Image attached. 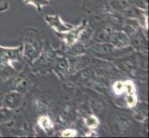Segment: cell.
I'll return each mask as SVG.
<instances>
[{"label": "cell", "instance_id": "cell-6", "mask_svg": "<svg viewBox=\"0 0 149 138\" xmlns=\"http://www.w3.org/2000/svg\"><path fill=\"white\" fill-rule=\"evenodd\" d=\"M22 98H23V94L22 92H19L18 90L10 91L5 97V99L3 100V106L12 111L16 110L22 104Z\"/></svg>", "mask_w": 149, "mask_h": 138}, {"label": "cell", "instance_id": "cell-5", "mask_svg": "<svg viewBox=\"0 0 149 138\" xmlns=\"http://www.w3.org/2000/svg\"><path fill=\"white\" fill-rule=\"evenodd\" d=\"M109 43L116 49H122L130 46L131 40L125 32H111Z\"/></svg>", "mask_w": 149, "mask_h": 138}, {"label": "cell", "instance_id": "cell-1", "mask_svg": "<svg viewBox=\"0 0 149 138\" xmlns=\"http://www.w3.org/2000/svg\"><path fill=\"white\" fill-rule=\"evenodd\" d=\"M22 55L32 62L38 59L42 54L43 46L37 33L29 30L22 35Z\"/></svg>", "mask_w": 149, "mask_h": 138}, {"label": "cell", "instance_id": "cell-4", "mask_svg": "<svg viewBox=\"0 0 149 138\" xmlns=\"http://www.w3.org/2000/svg\"><path fill=\"white\" fill-rule=\"evenodd\" d=\"M45 20L47 23L48 26L56 30V32L58 33L66 32L73 27V25L65 23L62 20V19L60 18L59 15H47L45 17Z\"/></svg>", "mask_w": 149, "mask_h": 138}, {"label": "cell", "instance_id": "cell-15", "mask_svg": "<svg viewBox=\"0 0 149 138\" xmlns=\"http://www.w3.org/2000/svg\"><path fill=\"white\" fill-rule=\"evenodd\" d=\"M56 67L59 69V71L61 72H67L68 71V68H69V64L67 62V60L61 58V59H58V61L56 62Z\"/></svg>", "mask_w": 149, "mask_h": 138}, {"label": "cell", "instance_id": "cell-17", "mask_svg": "<svg viewBox=\"0 0 149 138\" xmlns=\"http://www.w3.org/2000/svg\"><path fill=\"white\" fill-rule=\"evenodd\" d=\"M77 135V132L73 129H66L62 132V135L63 137H74Z\"/></svg>", "mask_w": 149, "mask_h": 138}, {"label": "cell", "instance_id": "cell-10", "mask_svg": "<svg viewBox=\"0 0 149 138\" xmlns=\"http://www.w3.org/2000/svg\"><path fill=\"white\" fill-rule=\"evenodd\" d=\"M84 122H85V125L87 126V128L91 129V130H94V129L97 128L99 125V120L95 115H90L88 117H86L84 120Z\"/></svg>", "mask_w": 149, "mask_h": 138}, {"label": "cell", "instance_id": "cell-2", "mask_svg": "<svg viewBox=\"0 0 149 138\" xmlns=\"http://www.w3.org/2000/svg\"><path fill=\"white\" fill-rule=\"evenodd\" d=\"M22 55V48L3 47L0 46V74L6 76L10 71H14L12 63L19 61Z\"/></svg>", "mask_w": 149, "mask_h": 138}, {"label": "cell", "instance_id": "cell-16", "mask_svg": "<svg viewBox=\"0 0 149 138\" xmlns=\"http://www.w3.org/2000/svg\"><path fill=\"white\" fill-rule=\"evenodd\" d=\"M26 86H27V82H26V81H24L23 79H19L17 82H16L15 88H16V90L22 92V91H24V89H26Z\"/></svg>", "mask_w": 149, "mask_h": 138}, {"label": "cell", "instance_id": "cell-3", "mask_svg": "<svg viewBox=\"0 0 149 138\" xmlns=\"http://www.w3.org/2000/svg\"><path fill=\"white\" fill-rule=\"evenodd\" d=\"M86 21L84 20V22H81L78 26H73L70 30L66 32H62V33H58V36L61 38V40L65 43V44L67 46H72L73 44H75L78 40L80 39L81 33L84 32L85 27H86Z\"/></svg>", "mask_w": 149, "mask_h": 138}, {"label": "cell", "instance_id": "cell-14", "mask_svg": "<svg viewBox=\"0 0 149 138\" xmlns=\"http://www.w3.org/2000/svg\"><path fill=\"white\" fill-rule=\"evenodd\" d=\"M124 92L126 94H135V86L132 81L128 80L124 82Z\"/></svg>", "mask_w": 149, "mask_h": 138}, {"label": "cell", "instance_id": "cell-11", "mask_svg": "<svg viewBox=\"0 0 149 138\" xmlns=\"http://www.w3.org/2000/svg\"><path fill=\"white\" fill-rule=\"evenodd\" d=\"M112 89L115 94L121 95L122 93H124V82L123 81H116L112 86Z\"/></svg>", "mask_w": 149, "mask_h": 138}, {"label": "cell", "instance_id": "cell-13", "mask_svg": "<svg viewBox=\"0 0 149 138\" xmlns=\"http://www.w3.org/2000/svg\"><path fill=\"white\" fill-rule=\"evenodd\" d=\"M125 100H126L127 105L129 107H131V108L135 107L137 104V97L135 94H127Z\"/></svg>", "mask_w": 149, "mask_h": 138}, {"label": "cell", "instance_id": "cell-12", "mask_svg": "<svg viewBox=\"0 0 149 138\" xmlns=\"http://www.w3.org/2000/svg\"><path fill=\"white\" fill-rule=\"evenodd\" d=\"M25 3L27 4H31L34 6L38 10H40L43 7H45V5H47L48 0H24Z\"/></svg>", "mask_w": 149, "mask_h": 138}, {"label": "cell", "instance_id": "cell-7", "mask_svg": "<svg viewBox=\"0 0 149 138\" xmlns=\"http://www.w3.org/2000/svg\"><path fill=\"white\" fill-rule=\"evenodd\" d=\"M116 50V48L109 43H101L96 45H94L93 47L90 49L93 53L101 54H111Z\"/></svg>", "mask_w": 149, "mask_h": 138}, {"label": "cell", "instance_id": "cell-9", "mask_svg": "<svg viewBox=\"0 0 149 138\" xmlns=\"http://www.w3.org/2000/svg\"><path fill=\"white\" fill-rule=\"evenodd\" d=\"M13 117L12 110L8 109L6 107L0 108V124H5L8 121H10Z\"/></svg>", "mask_w": 149, "mask_h": 138}, {"label": "cell", "instance_id": "cell-18", "mask_svg": "<svg viewBox=\"0 0 149 138\" xmlns=\"http://www.w3.org/2000/svg\"><path fill=\"white\" fill-rule=\"evenodd\" d=\"M9 6V0H0V12L6 11Z\"/></svg>", "mask_w": 149, "mask_h": 138}, {"label": "cell", "instance_id": "cell-8", "mask_svg": "<svg viewBox=\"0 0 149 138\" xmlns=\"http://www.w3.org/2000/svg\"><path fill=\"white\" fill-rule=\"evenodd\" d=\"M37 124L41 129H43L44 131H48L52 128V122H51L50 118L47 115L41 116L38 119Z\"/></svg>", "mask_w": 149, "mask_h": 138}]
</instances>
